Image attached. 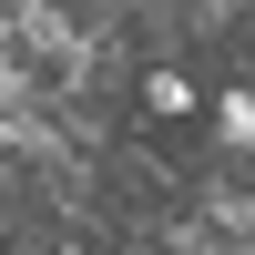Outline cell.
Masks as SVG:
<instances>
[{"instance_id": "cell-1", "label": "cell", "mask_w": 255, "mask_h": 255, "mask_svg": "<svg viewBox=\"0 0 255 255\" xmlns=\"http://www.w3.org/2000/svg\"><path fill=\"white\" fill-rule=\"evenodd\" d=\"M204 113H215V143H225V153H255V82H235V92H215Z\"/></svg>"}, {"instance_id": "cell-2", "label": "cell", "mask_w": 255, "mask_h": 255, "mask_svg": "<svg viewBox=\"0 0 255 255\" xmlns=\"http://www.w3.org/2000/svg\"><path fill=\"white\" fill-rule=\"evenodd\" d=\"M143 102H153L163 123H184V113H204V92H194L184 72H143Z\"/></svg>"}]
</instances>
